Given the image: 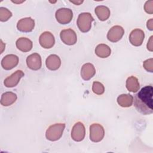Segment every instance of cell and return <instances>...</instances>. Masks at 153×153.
<instances>
[{
  "mask_svg": "<svg viewBox=\"0 0 153 153\" xmlns=\"http://www.w3.org/2000/svg\"><path fill=\"white\" fill-rule=\"evenodd\" d=\"M152 94V86L146 85L134 95V106L139 112L143 115H149L153 112Z\"/></svg>",
  "mask_w": 153,
  "mask_h": 153,
  "instance_id": "cell-1",
  "label": "cell"
},
{
  "mask_svg": "<svg viewBox=\"0 0 153 153\" xmlns=\"http://www.w3.org/2000/svg\"><path fill=\"white\" fill-rule=\"evenodd\" d=\"M65 124L56 123L50 126L46 130L45 137L50 141H56L59 140L63 134Z\"/></svg>",
  "mask_w": 153,
  "mask_h": 153,
  "instance_id": "cell-2",
  "label": "cell"
},
{
  "mask_svg": "<svg viewBox=\"0 0 153 153\" xmlns=\"http://www.w3.org/2000/svg\"><path fill=\"white\" fill-rule=\"evenodd\" d=\"M94 18L90 13H82L78 17L76 24L80 31L87 32L90 30Z\"/></svg>",
  "mask_w": 153,
  "mask_h": 153,
  "instance_id": "cell-3",
  "label": "cell"
},
{
  "mask_svg": "<svg viewBox=\"0 0 153 153\" xmlns=\"http://www.w3.org/2000/svg\"><path fill=\"white\" fill-rule=\"evenodd\" d=\"M103 127L97 123L92 124L90 126V139L93 142H99L104 137Z\"/></svg>",
  "mask_w": 153,
  "mask_h": 153,
  "instance_id": "cell-4",
  "label": "cell"
},
{
  "mask_svg": "<svg viewBox=\"0 0 153 153\" xmlns=\"http://www.w3.org/2000/svg\"><path fill=\"white\" fill-rule=\"evenodd\" d=\"M55 17L59 23L62 25L68 24L73 18V12L69 8H61L56 11Z\"/></svg>",
  "mask_w": 153,
  "mask_h": 153,
  "instance_id": "cell-5",
  "label": "cell"
},
{
  "mask_svg": "<svg viewBox=\"0 0 153 153\" xmlns=\"http://www.w3.org/2000/svg\"><path fill=\"white\" fill-rule=\"evenodd\" d=\"M60 37L62 41L68 45L75 44L77 41V36L75 32L72 29H66L62 30L60 33Z\"/></svg>",
  "mask_w": 153,
  "mask_h": 153,
  "instance_id": "cell-6",
  "label": "cell"
},
{
  "mask_svg": "<svg viewBox=\"0 0 153 153\" xmlns=\"http://www.w3.org/2000/svg\"><path fill=\"white\" fill-rule=\"evenodd\" d=\"M85 128L82 123L77 122L73 126L71 131V137L76 142H80L84 139Z\"/></svg>",
  "mask_w": 153,
  "mask_h": 153,
  "instance_id": "cell-7",
  "label": "cell"
},
{
  "mask_svg": "<svg viewBox=\"0 0 153 153\" xmlns=\"http://www.w3.org/2000/svg\"><path fill=\"white\" fill-rule=\"evenodd\" d=\"M124 33V30L123 27L119 25L112 26L107 33L108 39L112 42H116L120 41Z\"/></svg>",
  "mask_w": 153,
  "mask_h": 153,
  "instance_id": "cell-8",
  "label": "cell"
},
{
  "mask_svg": "<svg viewBox=\"0 0 153 153\" xmlns=\"http://www.w3.org/2000/svg\"><path fill=\"white\" fill-rule=\"evenodd\" d=\"M35 27V21L31 17H25L18 21L17 24V29L22 32H30Z\"/></svg>",
  "mask_w": 153,
  "mask_h": 153,
  "instance_id": "cell-9",
  "label": "cell"
},
{
  "mask_svg": "<svg viewBox=\"0 0 153 153\" xmlns=\"http://www.w3.org/2000/svg\"><path fill=\"white\" fill-rule=\"evenodd\" d=\"M39 42L41 46L44 48H50L53 47L55 43L54 35L48 31L44 32L39 38Z\"/></svg>",
  "mask_w": 153,
  "mask_h": 153,
  "instance_id": "cell-10",
  "label": "cell"
},
{
  "mask_svg": "<svg viewBox=\"0 0 153 153\" xmlns=\"http://www.w3.org/2000/svg\"><path fill=\"white\" fill-rule=\"evenodd\" d=\"M145 38V33L140 29L133 30L129 35V41L134 46L138 47L142 44Z\"/></svg>",
  "mask_w": 153,
  "mask_h": 153,
  "instance_id": "cell-11",
  "label": "cell"
},
{
  "mask_svg": "<svg viewBox=\"0 0 153 153\" xmlns=\"http://www.w3.org/2000/svg\"><path fill=\"white\" fill-rule=\"evenodd\" d=\"M26 64L27 67L32 70H39L42 66L41 56L36 53L30 54L26 58Z\"/></svg>",
  "mask_w": 153,
  "mask_h": 153,
  "instance_id": "cell-12",
  "label": "cell"
},
{
  "mask_svg": "<svg viewBox=\"0 0 153 153\" xmlns=\"http://www.w3.org/2000/svg\"><path fill=\"white\" fill-rule=\"evenodd\" d=\"M25 74L21 70H17L10 76L7 77L4 82L5 87L11 88L16 87L19 82L20 79L24 76Z\"/></svg>",
  "mask_w": 153,
  "mask_h": 153,
  "instance_id": "cell-13",
  "label": "cell"
},
{
  "mask_svg": "<svg viewBox=\"0 0 153 153\" xmlns=\"http://www.w3.org/2000/svg\"><path fill=\"white\" fill-rule=\"evenodd\" d=\"M19 63V57L14 54H8L1 60V66L5 70H11Z\"/></svg>",
  "mask_w": 153,
  "mask_h": 153,
  "instance_id": "cell-14",
  "label": "cell"
},
{
  "mask_svg": "<svg viewBox=\"0 0 153 153\" xmlns=\"http://www.w3.org/2000/svg\"><path fill=\"white\" fill-rule=\"evenodd\" d=\"M96 74V69L94 65L90 63H87L82 65L81 69V76L85 80L90 79Z\"/></svg>",
  "mask_w": 153,
  "mask_h": 153,
  "instance_id": "cell-15",
  "label": "cell"
},
{
  "mask_svg": "<svg viewBox=\"0 0 153 153\" xmlns=\"http://www.w3.org/2000/svg\"><path fill=\"white\" fill-rule=\"evenodd\" d=\"M45 65L48 69L51 71H56L61 65V60L57 55L51 54L46 59Z\"/></svg>",
  "mask_w": 153,
  "mask_h": 153,
  "instance_id": "cell-16",
  "label": "cell"
},
{
  "mask_svg": "<svg viewBox=\"0 0 153 153\" xmlns=\"http://www.w3.org/2000/svg\"><path fill=\"white\" fill-rule=\"evenodd\" d=\"M16 45L17 48L23 52H28L30 51L33 47L32 41L25 37L19 38L16 41Z\"/></svg>",
  "mask_w": 153,
  "mask_h": 153,
  "instance_id": "cell-17",
  "label": "cell"
},
{
  "mask_svg": "<svg viewBox=\"0 0 153 153\" xmlns=\"http://www.w3.org/2000/svg\"><path fill=\"white\" fill-rule=\"evenodd\" d=\"M17 95L11 91H7L3 93L1 98V104L4 106H8L13 104L17 100Z\"/></svg>",
  "mask_w": 153,
  "mask_h": 153,
  "instance_id": "cell-18",
  "label": "cell"
},
{
  "mask_svg": "<svg viewBox=\"0 0 153 153\" xmlns=\"http://www.w3.org/2000/svg\"><path fill=\"white\" fill-rule=\"evenodd\" d=\"M95 14L100 21H105L109 19L111 12L108 7L104 5H98L95 8Z\"/></svg>",
  "mask_w": 153,
  "mask_h": 153,
  "instance_id": "cell-19",
  "label": "cell"
},
{
  "mask_svg": "<svg viewBox=\"0 0 153 153\" xmlns=\"http://www.w3.org/2000/svg\"><path fill=\"white\" fill-rule=\"evenodd\" d=\"M118 104L123 108L130 107L133 102V97L130 94H122L117 99Z\"/></svg>",
  "mask_w": 153,
  "mask_h": 153,
  "instance_id": "cell-20",
  "label": "cell"
},
{
  "mask_svg": "<svg viewBox=\"0 0 153 153\" xmlns=\"http://www.w3.org/2000/svg\"><path fill=\"white\" fill-rule=\"evenodd\" d=\"M111 48L105 44H100L95 48V54L100 58H106L111 55Z\"/></svg>",
  "mask_w": 153,
  "mask_h": 153,
  "instance_id": "cell-21",
  "label": "cell"
},
{
  "mask_svg": "<svg viewBox=\"0 0 153 153\" xmlns=\"http://www.w3.org/2000/svg\"><path fill=\"white\" fill-rule=\"evenodd\" d=\"M127 89L133 93L137 92L140 88V84L137 78L134 76H130L127 78L126 82Z\"/></svg>",
  "mask_w": 153,
  "mask_h": 153,
  "instance_id": "cell-22",
  "label": "cell"
},
{
  "mask_svg": "<svg viewBox=\"0 0 153 153\" xmlns=\"http://www.w3.org/2000/svg\"><path fill=\"white\" fill-rule=\"evenodd\" d=\"M92 91L96 94L101 95L105 91L104 85L99 81H94L92 85Z\"/></svg>",
  "mask_w": 153,
  "mask_h": 153,
  "instance_id": "cell-23",
  "label": "cell"
},
{
  "mask_svg": "<svg viewBox=\"0 0 153 153\" xmlns=\"http://www.w3.org/2000/svg\"><path fill=\"white\" fill-rule=\"evenodd\" d=\"M12 16L11 12L5 7H0V20L6 22Z\"/></svg>",
  "mask_w": 153,
  "mask_h": 153,
  "instance_id": "cell-24",
  "label": "cell"
},
{
  "mask_svg": "<svg viewBox=\"0 0 153 153\" xmlns=\"http://www.w3.org/2000/svg\"><path fill=\"white\" fill-rule=\"evenodd\" d=\"M144 69L149 72H153V59L151 58L145 60L143 63Z\"/></svg>",
  "mask_w": 153,
  "mask_h": 153,
  "instance_id": "cell-25",
  "label": "cell"
},
{
  "mask_svg": "<svg viewBox=\"0 0 153 153\" xmlns=\"http://www.w3.org/2000/svg\"><path fill=\"white\" fill-rule=\"evenodd\" d=\"M144 10L148 13L152 14L153 13V1H147L144 5Z\"/></svg>",
  "mask_w": 153,
  "mask_h": 153,
  "instance_id": "cell-26",
  "label": "cell"
},
{
  "mask_svg": "<svg viewBox=\"0 0 153 153\" xmlns=\"http://www.w3.org/2000/svg\"><path fill=\"white\" fill-rule=\"evenodd\" d=\"M152 38H153V36H151V37L149 38V40L148 41L147 45H146L147 49L149 51H151V52L153 51V48H152Z\"/></svg>",
  "mask_w": 153,
  "mask_h": 153,
  "instance_id": "cell-27",
  "label": "cell"
},
{
  "mask_svg": "<svg viewBox=\"0 0 153 153\" xmlns=\"http://www.w3.org/2000/svg\"><path fill=\"white\" fill-rule=\"evenodd\" d=\"M146 27L149 30H153V19H150L149 20L147 21L146 23Z\"/></svg>",
  "mask_w": 153,
  "mask_h": 153,
  "instance_id": "cell-28",
  "label": "cell"
},
{
  "mask_svg": "<svg viewBox=\"0 0 153 153\" xmlns=\"http://www.w3.org/2000/svg\"><path fill=\"white\" fill-rule=\"evenodd\" d=\"M70 2H72V3H74L75 4H77V5H79L80 4L83 2V1H76V2H75V1H70Z\"/></svg>",
  "mask_w": 153,
  "mask_h": 153,
  "instance_id": "cell-29",
  "label": "cell"
}]
</instances>
